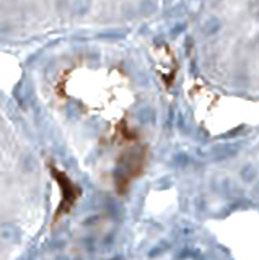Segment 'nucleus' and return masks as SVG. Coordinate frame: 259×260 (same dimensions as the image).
Listing matches in <instances>:
<instances>
[{
    "mask_svg": "<svg viewBox=\"0 0 259 260\" xmlns=\"http://www.w3.org/2000/svg\"><path fill=\"white\" fill-rule=\"evenodd\" d=\"M237 260H259V213H238L212 228Z\"/></svg>",
    "mask_w": 259,
    "mask_h": 260,
    "instance_id": "obj_1",
    "label": "nucleus"
},
{
    "mask_svg": "<svg viewBox=\"0 0 259 260\" xmlns=\"http://www.w3.org/2000/svg\"><path fill=\"white\" fill-rule=\"evenodd\" d=\"M49 171L52 174V179L57 182L59 189H61V203H59V207H57V210H55V213H54V221H59V219L64 215H67L69 211L72 210V207L75 205V202L80 197V189L74 182H72V179L66 173H62L61 169L54 168L51 165Z\"/></svg>",
    "mask_w": 259,
    "mask_h": 260,
    "instance_id": "obj_2",
    "label": "nucleus"
}]
</instances>
